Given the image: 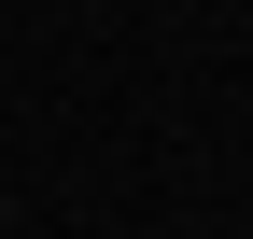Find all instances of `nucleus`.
Masks as SVG:
<instances>
[{
  "label": "nucleus",
  "instance_id": "nucleus-1",
  "mask_svg": "<svg viewBox=\"0 0 253 239\" xmlns=\"http://www.w3.org/2000/svg\"><path fill=\"white\" fill-rule=\"evenodd\" d=\"M0 225H14V197H0Z\"/></svg>",
  "mask_w": 253,
  "mask_h": 239
}]
</instances>
